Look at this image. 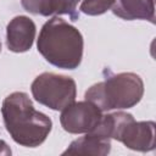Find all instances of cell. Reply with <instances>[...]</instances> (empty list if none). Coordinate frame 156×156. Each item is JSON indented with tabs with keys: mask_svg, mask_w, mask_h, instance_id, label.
Returning a JSON list of instances; mask_svg holds the SVG:
<instances>
[{
	"mask_svg": "<svg viewBox=\"0 0 156 156\" xmlns=\"http://www.w3.org/2000/svg\"><path fill=\"white\" fill-rule=\"evenodd\" d=\"M0 155H11V149L4 140H0Z\"/></svg>",
	"mask_w": 156,
	"mask_h": 156,
	"instance_id": "obj_12",
	"label": "cell"
},
{
	"mask_svg": "<svg viewBox=\"0 0 156 156\" xmlns=\"http://www.w3.org/2000/svg\"><path fill=\"white\" fill-rule=\"evenodd\" d=\"M35 23L27 16L13 17L6 27V45L12 52L28 51L35 39Z\"/></svg>",
	"mask_w": 156,
	"mask_h": 156,
	"instance_id": "obj_7",
	"label": "cell"
},
{
	"mask_svg": "<svg viewBox=\"0 0 156 156\" xmlns=\"http://www.w3.org/2000/svg\"><path fill=\"white\" fill-rule=\"evenodd\" d=\"M115 0H83L79 10L88 16H99L111 10Z\"/></svg>",
	"mask_w": 156,
	"mask_h": 156,
	"instance_id": "obj_11",
	"label": "cell"
},
{
	"mask_svg": "<svg viewBox=\"0 0 156 156\" xmlns=\"http://www.w3.org/2000/svg\"><path fill=\"white\" fill-rule=\"evenodd\" d=\"M143 95L144 82L140 76L133 72H122L93 84L85 91L84 98L104 112L130 108L141 100Z\"/></svg>",
	"mask_w": 156,
	"mask_h": 156,
	"instance_id": "obj_3",
	"label": "cell"
},
{
	"mask_svg": "<svg viewBox=\"0 0 156 156\" xmlns=\"http://www.w3.org/2000/svg\"><path fill=\"white\" fill-rule=\"evenodd\" d=\"M0 51H1V44H0Z\"/></svg>",
	"mask_w": 156,
	"mask_h": 156,
	"instance_id": "obj_13",
	"label": "cell"
},
{
	"mask_svg": "<svg viewBox=\"0 0 156 156\" xmlns=\"http://www.w3.org/2000/svg\"><path fill=\"white\" fill-rule=\"evenodd\" d=\"M32 95L39 104L61 111L76 100L77 85L68 76L44 72L35 77L30 85Z\"/></svg>",
	"mask_w": 156,
	"mask_h": 156,
	"instance_id": "obj_4",
	"label": "cell"
},
{
	"mask_svg": "<svg viewBox=\"0 0 156 156\" xmlns=\"http://www.w3.org/2000/svg\"><path fill=\"white\" fill-rule=\"evenodd\" d=\"M5 128L15 143L37 147L45 141L52 128L51 119L34 108L28 94L15 91L7 95L1 106Z\"/></svg>",
	"mask_w": 156,
	"mask_h": 156,
	"instance_id": "obj_1",
	"label": "cell"
},
{
	"mask_svg": "<svg viewBox=\"0 0 156 156\" xmlns=\"http://www.w3.org/2000/svg\"><path fill=\"white\" fill-rule=\"evenodd\" d=\"M37 46L40 55L58 68L74 69L83 58L84 41L82 33L57 16L44 23Z\"/></svg>",
	"mask_w": 156,
	"mask_h": 156,
	"instance_id": "obj_2",
	"label": "cell"
},
{
	"mask_svg": "<svg viewBox=\"0 0 156 156\" xmlns=\"http://www.w3.org/2000/svg\"><path fill=\"white\" fill-rule=\"evenodd\" d=\"M79 1L80 0H21V4L27 12L33 15H68L76 21L78 20L76 10Z\"/></svg>",
	"mask_w": 156,
	"mask_h": 156,
	"instance_id": "obj_8",
	"label": "cell"
},
{
	"mask_svg": "<svg viewBox=\"0 0 156 156\" xmlns=\"http://www.w3.org/2000/svg\"><path fill=\"white\" fill-rule=\"evenodd\" d=\"M101 116L102 111L95 104L88 100L73 101L61 110L60 123L71 134H87L96 127Z\"/></svg>",
	"mask_w": 156,
	"mask_h": 156,
	"instance_id": "obj_5",
	"label": "cell"
},
{
	"mask_svg": "<svg viewBox=\"0 0 156 156\" xmlns=\"http://www.w3.org/2000/svg\"><path fill=\"white\" fill-rule=\"evenodd\" d=\"M117 140L134 151H152L155 149V122H136L133 117L123 126Z\"/></svg>",
	"mask_w": 156,
	"mask_h": 156,
	"instance_id": "obj_6",
	"label": "cell"
},
{
	"mask_svg": "<svg viewBox=\"0 0 156 156\" xmlns=\"http://www.w3.org/2000/svg\"><path fill=\"white\" fill-rule=\"evenodd\" d=\"M111 151V140L101 138L93 133H87L73 140L68 147L62 152V155H94L105 156Z\"/></svg>",
	"mask_w": 156,
	"mask_h": 156,
	"instance_id": "obj_10",
	"label": "cell"
},
{
	"mask_svg": "<svg viewBox=\"0 0 156 156\" xmlns=\"http://www.w3.org/2000/svg\"><path fill=\"white\" fill-rule=\"evenodd\" d=\"M111 10L126 21L145 20L155 23V0H115Z\"/></svg>",
	"mask_w": 156,
	"mask_h": 156,
	"instance_id": "obj_9",
	"label": "cell"
}]
</instances>
